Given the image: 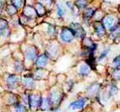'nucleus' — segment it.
Listing matches in <instances>:
<instances>
[{"instance_id": "obj_1", "label": "nucleus", "mask_w": 120, "mask_h": 112, "mask_svg": "<svg viewBox=\"0 0 120 112\" xmlns=\"http://www.w3.org/2000/svg\"><path fill=\"white\" fill-rule=\"evenodd\" d=\"M75 37V33L74 30L72 29H69V28H66L63 29L60 33V39L64 42H71Z\"/></svg>"}, {"instance_id": "obj_2", "label": "nucleus", "mask_w": 120, "mask_h": 112, "mask_svg": "<svg viewBox=\"0 0 120 112\" xmlns=\"http://www.w3.org/2000/svg\"><path fill=\"white\" fill-rule=\"evenodd\" d=\"M41 101H42V99L39 94H31L29 96V104L31 108H35V107L40 106Z\"/></svg>"}, {"instance_id": "obj_3", "label": "nucleus", "mask_w": 120, "mask_h": 112, "mask_svg": "<svg viewBox=\"0 0 120 112\" xmlns=\"http://www.w3.org/2000/svg\"><path fill=\"white\" fill-rule=\"evenodd\" d=\"M86 101H87V100L86 98H82L80 100H76V101L71 103L70 105H69V108L72 109V110H79V109H82L86 104Z\"/></svg>"}, {"instance_id": "obj_4", "label": "nucleus", "mask_w": 120, "mask_h": 112, "mask_svg": "<svg viewBox=\"0 0 120 112\" xmlns=\"http://www.w3.org/2000/svg\"><path fill=\"white\" fill-rule=\"evenodd\" d=\"M104 26L107 28L110 29L111 31H113L116 29V25H115V20L114 18L112 16H108L104 19Z\"/></svg>"}, {"instance_id": "obj_5", "label": "nucleus", "mask_w": 120, "mask_h": 112, "mask_svg": "<svg viewBox=\"0 0 120 112\" xmlns=\"http://www.w3.org/2000/svg\"><path fill=\"white\" fill-rule=\"evenodd\" d=\"M72 30H74L75 36H79V37H81L82 39L85 38L86 34H85L84 30L82 28V26L79 24H72Z\"/></svg>"}, {"instance_id": "obj_6", "label": "nucleus", "mask_w": 120, "mask_h": 112, "mask_svg": "<svg viewBox=\"0 0 120 112\" xmlns=\"http://www.w3.org/2000/svg\"><path fill=\"white\" fill-rule=\"evenodd\" d=\"M26 58L29 61H31V62L37 60V58H38L37 52L34 47H30L26 51Z\"/></svg>"}, {"instance_id": "obj_7", "label": "nucleus", "mask_w": 120, "mask_h": 112, "mask_svg": "<svg viewBox=\"0 0 120 112\" xmlns=\"http://www.w3.org/2000/svg\"><path fill=\"white\" fill-rule=\"evenodd\" d=\"M49 58L47 56V55L45 53L44 54H41L40 56H38L37 60H36V65L39 68H42V67H45L48 63Z\"/></svg>"}, {"instance_id": "obj_8", "label": "nucleus", "mask_w": 120, "mask_h": 112, "mask_svg": "<svg viewBox=\"0 0 120 112\" xmlns=\"http://www.w3.org/2000/svg\"><path fill=\"white\" fill-rule=\"evenodd\" d=\"M61 94L60 92H52L51 93V97L50 98V101H51V104H60V100H61Z\"/></svg>"}, {"instance_id": "obj_9", "label": "nucleus", "mask_w": 120, "mask_h": 112, "mask_svg": "<svg viewBox=\"0 0 120 112\" xmlns=\"http://www.w3.org/2000/svg\"><path fill=\"white\" fill-rule=\"evenodd\" d=\"M94 30L98 36H102L105 34V26L98 22L94 24Z\"/></svg>"}, {"instance_id": "obj_10", "label": "nucleus", "mask_w": 120, "mask_h": 112, "mask_svg": "<svg viewBox=\"0 0 120 112\" xmlns=\"http://www.w3.org/2000/svg\"><path fill=\"white\" fill-rule=\"evenodd\" d=\"M19 78L18 76L14 75V74H11V75H9V76L8 77L6 81L8 86H14V85L17 84V83L19 82Z\"/></svg>"}, {"instance_id": "obj_11", "label": "nucleus", "mask_w": 120, "mask_h": 112, "mask_svg": "<svg viewBox=\"0 0 120 112\" xmlns=\"http://www.w3.org/2000/svg\"><path fill=\"white\" fill-rule=\"evenodd\" d=\"M90 71L91 68L88 64H83L79 68V72H80V74H82V76H87L88 74L90 73Z\"/></svg>"}, {"instance_id": "obj_12", "label": "nucleus", "mask_w": 120, "mask_h": 112, "mask_svg": "<svg viewBox=\"0 0 120 112\" xmlns=\"http://www.w3.org/2000/svg\"><path fill=\"white\" fill-rule=\"evenodd\" d=\"M51 101H50V98L48 99H42V101H41V104H40V107L41 109L44 110H48L50 107H51Z\"/></svg>"}, {"instance_id": "obj_13", "label": "nucleus", "mask_w": 120, "mask_h": 112, "mask_svg": "<svg viewBox=\"0 0 120 112\" xmlns=\"http://www.w3.org/2000/svg\"><path fill=\"white\" fill-rule=\"evenodd\" d=\"M24 14H25L27 17H30V18H32L34 15H36V10H34L32 7L27 6L24 8Z\"/></svg>"}, {"instance_id": "obj_14", "label": "nucleus", "mask_w": 120, "mask_h": 112, "mask_svg": "<svg viewBox=\"0 0 120 112\" xmlns=\"http://www.w3.org/2000/svg\"><path fill=\"white\" fill-rule=\"evenodd\" d=\"M24 83L26 86L28 88H32L33 85H34V78H29V77H26L24 78Z\"/></svg>"}, {"instance_id": "obj_15", "label": "nucleus", "mask_w": 120, "mask_h": 112, "mask_svg": "<svg viewBox=\"0 0 120 112\" xmlns=\"http://www.w3.org/2000/svg\"><path fill=\"white\" fill-rule=\"evenodd\" d=\"M95 14V10L92 9V8H87V9L85 10V17H86V19H91L92 17V16L94 15Z\"/></svg>"}, {"instance_id": "obj_16", "label": "nucleus", "mask_w": 120, "mask_h": 112, "mask_svg": "<svg viewBox=\"0 0 120 112\" xmlns=\"http://www.w3.org/2000/svg\"><path fill=\"white\" fill-rule=\"evenodd\" d=\"M17 9H18V8L14 6V5H13V4H10V5H8V6L7 11H8V13L10 14V15H14V14H16Z\"/></svg>"}, {"instance_id": "obj_17", "label": "nucleus", "mask_w": 120, "mask_h": 112, "mask_svg": "<svg viewBox=\"0 0 120 112\" xmlns=\"http://www.w3.org/2000/svg\"><path fill=\"white\" fill-rule=\"evenodd\" d=\"M36 11H37L39 15H43V14H45V7L42 5V4H37V10H36Z\"/></svg>"}, {"instance_id": "obj_18", "label": "nucleus", "mask_w": 120, "mask_h": 112, "mask_svg": "<svg viewBox=\"0 0 120 112\" xmlns=\"http://www.w3.org/2000/svg\"><path fill=\"white\" fill-rule=\"evenodd\" d=\"M112 65L115 68H118L120 69V55L114 58L112 61Z\"/></svg>"}, {"instance_id": "obj_19", "label": "nucleus", "mask_w": 120, "mask_h": 112, "mask_svg": "<svg viewBox=\"0 0 120 112\" xmlns=\"http://www.w3.org/2000/svg\"><path fill=\"white\" fill-rule=\"evenodd\" d=\"M15 112H27V109L24 105L19 104L15 107Z\"/></svg>"}, {"instance_id": "obj_20", "label": "nucleus", "mask_w": 120, "mask_h": 112, "mask_svg": "<svg viewBox=\"0 0 120 112\" xmlns=\"http://www.w3.org/2000/svg\"><path fill=\"white\" fill-rule=\"evenodd\" d=\"M112 78H113L114 79L120 80V69H118V68H116V69H115V70L112 72Z\"/></svg>"}, {"instance_id": "obj_21", "label": "nucleus", "mask_w": 120, "mask_h": 112, "mask_svg": "<svg viewBox=\"0 0 120 112\" xmlns=\"http://www.w3.org/2000/svg\"><path fill=\"white\" fill-rule=\"evenodd\" d=\"M12 4L17 8H20L23 5V0H12Z\"/></svg>"}, {"instance_id": "obj_22", "label": "nucleus", "mask_w": 120, "mask_h": 112, "mask_svg": "<svg viewBox=\"0 0 120 112\" xmlns=\"http://www.w3.org/2000/svg\"><path fill=\"white\" fill-rule=\"evenodd\" d=\"M57 51H58V47L56 46H51L50 48V50H49V52H50V54L55 56V55L57 54Z\"/></svg>"}, {"instance_id": "obj_23", "label": "nucleus", "mask_w": 120, "mask_h": 112, "mask_svg": "<svg viewBox=\"0 0 120 112\" xmlns=\"http://www.w3.org/2000/svg\"><path fill=\"white\" fill-rule=\"evenodd\" d=\"M108 52H109V49L104 50L103 52H102V53L100 54V56H99V57H98V60H99V61H102V59H104V58H105L107 56V55L108 54Z\"/></svg>"}, {"instance_id": "obj_24", "label": "nucleus", "mask_w": 120, "mask_h": 112, "mask_svg": "<svg viewBox=\"0 0 120 112\" xmlns=\"http://www.w3.org/2000/svg\"><path fill=\"white\" fill-rule=\"evenodd\" d=\"M77 6L79 8H85L86 6V0H78L77 1Z\"/></svg>"}, {"instance_id": "obj_25", "label": "nucleus", "mask_w": 120, "mask_h": 112, "mask_svg": "<svg viewBox=\"0 0 120 112\" xmlns=\"http://www.w3.org/2000/svg\"><path fill=\"white\" fill-rule=\"evenodd\" d=\"M98 89H99V86L98 85H92V86H91L90 89H89V92L92 93V94H95V93L98 92Z\"/></svg>"}, {"instance_id": "obj_26", "label": "nucleus", "mask_w": 120, "mask_h": 112, "mask_svg": "<svg viewBox=\"0 0 120 112\" xmlns=\"http://www.w3.org/2000/svg\"><path fill=\"white\" fill-rule=\"evenodd\" d=\"M117 93H118V88H117V87H115V86L111 87L110 90H109V94L112 96V95H114V94H116Z\"/></svg>"}, {"instance_id": "obj_27", "label": "nucleus", "mask_w": 120, "mask_h": 112, "mask_svg": "<svg viewBox=\"0 0 120 112\" xmlns=\"http://www.w3.org/2000/svg\"><path fill=\"white\" fill-rule=\"evenodd\" d=\"M57 12H58L59 16H63L65 14L64 9L62 8V7L60 5H57Z\"/></svg>"}, {"instance_id": "obj_28", "label": "nucleus", "mask_w": 120, "mask_h": 112, "mask_svg": "<svg viewBox=\"0 0 120 112\" xmlns=\"http://www.w3.org/2000/svg\"><path fill=\"white\" fill-rule=\"evenodd\" d=\"M15 69L16 71H19V72H21L23 70V65L22 64H20V62H17L16 65H15Z\"/></svg>"}, {"instance_id": "obj_29", "label": "nucleus", "mask_w": 120, "mask_h": 112, "mask_svg": "<svg viewBox=\"0 0 120 112\" xmlns=\"http://www.w3.org/2000/svg\"><path fill=\"white\" fill-rule=\"evenodd\" d=\"M66 5H67V6H68L69 8H70L71 10H73V6H72L71 3H70V2H67V3H66Z\"/></svg>"}, {"instance_id": "obj_30", "label": "nucleus", "mask_w": 120, "mask_h": 112, "mask_svg": "<svg viewBox=\"0 0 120 112\" xmlns=\"http://www.w3.org/2000/svg\"><path fill=\"white\" fill-rule=\"evenodd\" d=\"M118 24H120V18H119V19H118Z\"/></svg>"}]
</instances>
